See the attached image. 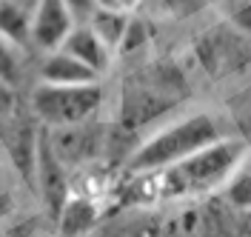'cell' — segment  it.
Returning a JSON list of instances; mask_svg holds the SVG:
<instances>
[{"label":"cell","mask_w":251,"mask_h":237,"mask_svg":"<svg viewBox=\"0 0 251 237\" xmlns=\"http://www.w3.org/2000/svg\"><path fill=\"white\" fill-rule=\"evenodd\" d=\"M243 149H246V140L240 134H226L208 143L200 152L188 155L186 160L151 174L157 194L169 203H188V200H203L214 191H223L243 158Z\"/></svg>","instance_id":"cell-1"},{"label":"cell","mask_w":251,"mask_h":237,"mask_svg":"<svg viewBox=\"0 0 251 237\" xmlns=\"http://www.w3.org/2000/svg\"><path fill=\"white\" fill-rule=\"evenodd\" d=\"M226 134L234 132L226 126V120L217 111L197 109L180 114L169 123L151 129V134H146L134 146V152L128 155V169L134 174H157Z\"/></svg>","instance_id":"cell-2"},{"label":"cell","mask_w":251,"mask_h":237,"mask_svg":"<svg viewBox=\"0 0 251 237\" xmlns=\"http://www.w3.org/2000/svg\"><path fill=\"white\" fill-rule=\"evenodd\" d=\"M103 103H106L103 80L100 83H80V86L34 83L29 92V114L46 132L94 120V117H100Z\"/></svg>","instance_id":"cell-3"},{"label":"cell","mask_w":251,"mask_h":237,"mask_svg":"<svg viewBox=\"0 0 251 237\" xmlns=\"http://www.w3.org/2000/svg\"><path fill=\"white\" fill-rule=\"evenodd\" d=\"M43 134H46L49 149L66 169H77L83 163L94 160L100 155V149L106 146V126L100 123V117L77 123V126L54 129V132L43 129Z\"/></svg>","instance_id":"cell-4"},{"label":"cell","mask_w":251,"mask_h":237,"mask_svg":"<svg viewBox=\"0 0 251 237\" xmlns=\"http://www.w3.org/2000/svg\"><path fill=\"white\" fill-rule=\"evenodd\" d=\"M80 20L63 0H37L29 17V49L37 54L57 52Z\"/></svg>","instance_id":"cell-5"},{"label":"cell","mask_w":251,"mask_h":237,"mask_svg":"<svg viewBox=\"0 0 251 237\" xmlns=\"http://www.w3.org/2000/svg\"><path fill=\"white\" fill-rule=\"evenodd\" d=\"M69 169L54 158V152L49 149L46 134H40V146H37V163H34V186L43 194L46 206L60 214L66 200H69V180H66Z\"/></svg>","instance_id":"cell-6"},{"label":"cell","mask_w":251,"mask_h":237,"mask_svg":"<svg viewBox=\"0 0 251 237\" xmlns=\"http://www.w3.org/2000/svg\"><path fill=\"white\" fill-rule=\"evenodd\" d=\"M60 49L63 52H69L72 57H77L83 66H89L97 78H106L109 69H111V63H114L111 49L106 46V43L89 29V23H83V20L72 29V34L66 37V43H63Z\"/></svg>","instance_id":"cell-7"},{"label":"cell","mask_w":251,"mask_h":237,"mask_svg":"<svg viewBox=\"0 0 251 237\" xmlns=\"http://www.w3.org/2000/svg\"><path fill=\"white\" fill-rule=\"evenodd\" d=\"M89 66H83L77 57H72L69 52H49L40 54L37 63V83H54V86H80V83H100Z\"/></svg>","instance_id":"cell-8"},{"label":"cell","mask_w":251,"mask_h":237,"mask_svg":"<svg viewBox=\"0 0 251 237\" xmlns=\"http://www.w3.org/2000/svg\"><path fill=\"white\" fill-rule=\"evenodd\" d=\"M160 237H208V223L205 211L197 200L177 203L174 211L160 223Z\"/></svg>","instance_id":"cell-9"},{"label":"cell","mask_w":251,"mask_h":237,"mask_svg":"<svg viewBox=\"0 0 251 237\" xmlns=\"http://www.w3.org/2000/svg\"><path fill=\"white\" fill-rule=\"evenodd\" d=\"M83 23H89V29H92V32L111 49V54L117 57V49L123 43L126 29H128V23H131V15L117 12V9H94Z\"/></svg>","instance_id":"cell-10"},{"label":"cell","mask_w":251,"mask_h":237,"mask_svg":"<svg viewBox=\"0 0 251 237\" xmlns=\"http://www.w3.org/2000/svg\"><path fill=\"white\" fill-rule=\"evenodd\" d=\"M223 197L234 209H240L243 214L251 211V140H246L243 158L237 163V169L231 172L228 183L223 186Z\"/></svg>","instance_id":"cell-11"},{"label":"cell","mask_w":251,"mask_h":237,"mask_svg":"<svg viewBox=\"0 0 251 237\" xmlns=\"http://www.w3.org/2000/svg\"><path fill=\"white\" fill-rule=\"evenodd\" d=\"M29 17L31 12L17 6L15 0H0V34L6 40H12L17 46H23L26 52L29 49Z\"/></svg>","instance_id":"cell-12"},{"label":"cell","mask_w":251,"mask_h":237,"mask_svg":"<svg viewBox=\"0 0 251 237\" xmlns=\"http://www.w3.org/2000/svg\"><path fill=\"white\" fill-rule=\"evenodd\" d=\"M26 66H29V52L0 34V80L20 89V83L26 78Z\"/></svg>","instance_id":"cell-13"},{"label":"cell","mask_w":251,"mask_h":237,"mask_svg":"<svg viewBox=\"0 0 251 237\" xmlns=\"http://www.w3.org/2000/svg\"><path fill=\"white\" fill-rule=\"evenodd\" d=\"M208 0H143V9H149L157 17H169V20H186L203 12Z\"/></svg>","instance_id":"cell-14"},{"label":"cell","mask_w":251,"mask_h":237,"mask_svg":"<svg viewBox=\"0 0 251 237\" xmlns=\"http://www.w3.org/2000/svg\"><path fill=\"white\" fill-rule=\"evenodd\" d=\"M217 9L223 12L226 26H231L237 34L251 40V0H223Z\"/></svg>","instance_id":"cell-15"},{"label":"cell","mask_w":251,"mask_h":237,"mask_svg":"<svg viewBox=\"0 0 251 237\" xmlns=\"http://www.w3.org/2000/svg\"><path fill=\"white\" fill-rule=\"evenodd\" d=\"M151 40V32H149V26H146V20L137 15H131V23H128V29H126V37L120 49H117V57H128V54H137L146 43Z\"/></svg>","instance_id":"cell-16"},{"label":"cell","mask_w":251,"mask_h":237,"mask_svg":"<svg viewBox=\"0 0 251 237\" xmlns=\"http://www.w3.org/2000/svg\"><path fill=\"white\" fill-rule=\"evenodd\" d=\"M237 106H240V114H237V123L243 126L246 123V134H243V140H251V83L240 92V100H237Z\"/></svg>","instance_id":"cell-17"},{"label":"cell","mask_w":251,"mask_h":237,"mask_svg":"<svg viewBox=\"0 0 251 237\" xmlns=\"http://www.w3.org/2000/svg\"><path fill=\"white\" fill-rule=\"evenodd\" d=\"M12 114H17V89L0 80V117H12Z\"/></svg>","instance_id":"cell-18"},{"label":"cell","mask_w":251,"mask_h":237,"mask_svg":"<svg viewBox=\"0 0 251 237\" xmlns=\"http://www.w3.org/2000/svg\"><path fill=\"white\" fill-rule=\"evenodd\" d=\"M97 9H117L126 15H137L143 9V0H97Z\"/></svg>","instance_id":"cell-19"},{"label":"cell","mask_w":251,"mask_h":237,"mask_svg":"<svg viewBox=\"0 0 251 237\" xmlns=\"http://www.w3.org/2000/svg\"><path fill=\"white\" fill-rule=\"evenodd\" d=\"M63 3L75 12V17H77V20H86V17L97 9V0H63Z\"/></svg>","instance_id":"cell-20"},{"label":"cell","mask_w":251,"mask_h":237,"mask_svg":"<svg viewBox=\"0 0 251 237\" xmlns=\"http://www.w3.org/2000/svg\"><path fill=\"white\" fill-rule=\"evenodd\" d=\"M15 3H17V6H23V9H29V12H31V9H34V3H37V0H15Z\"/></svg>","instance_id":"cell-21"},{"label":"cell","mask_w":251,"mask_h":237,"mask_svg":"<svg viewBox=\"0 0 251 237\" xmlns=\"http://www.w3.org/2000/svg\"><path fill=\"white\" fill-rule=\"evenodd\" d=\"M220 3H223V0H208V6H220Z\"/></svg>","instance_id":"cell-22"},{"label":"cell","mask_w":251,"mask_h":237,"mask_svg":"<svg viewBox=\"0 0 251 237\" xmlns=\"http://www.w3.org/2000/svg\"><path fill=\"white\" fill-rule=\"evenodd\" d=\"M249 220H251V211H249Z\"/></svg>","instance_id":"cell-23"}]
</instances>
